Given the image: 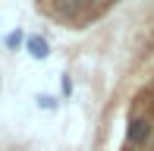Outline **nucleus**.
Masks as SVG:
<instances>
[{"mask_svg":"<svg viewBox=\"0 0 154 151\" xmlns=\"http://www.w3.org/2000/svg\"><path fill=\"white\" fill-rule=\"evenodd\" d=\"M148 151H154V142H151V145H148Z\"/></svg>","mask_w":154,"mask_h":151,"instance_id":"7","label":"nucleus"},{"mask_svg":"<svg viewBox=\"0 0 154 151\" xmlns=\"http://www.w3.org/2000/svg\"><path fill=\"white\" fill-rule=\"evenodd\" d=\"M60 88H63V94L69 98V94H72V76H63V79H60Z\"/></svg>","mask_w":154,"mask_h":151,"instance_id":"5","label":"nucleus"},{"mask_svg":"<svg viewBox=\"0 0 154 151\" xmlns=\"http://www.w3.org/2000/svg\"><path fill=\"white\" fill-rule=\"evenodd\" d=\"M82 3V10H85V6H94V3H101V0H79Z\"/></svg>","mask_w":154,"mask_h":151,"instance_id":"6","label":"nucleus"},{"mask_svg":"<svg viewBox=\"0 0 154 151\" xmlns=\"http://www.w3.org/2000/svg\"><path fill=\"white\" fill-rule=\"evenodd\" d=\"M151 135H154V120L148 113H132L129 123H126V145L145 148V145H151Z\"/></svg>","mask_w":154,"mask_h":151,"instance_id":"1","label":"nucleus"},{"mask_svg":"<svg viewBox=\"0 0 154 151\" xmlns=\"http://www.w3.org/2000/svg\"><path fill=\"white\" fill-rule=\"evenodd\" d=\"M25 51H29L32 60H47L51 57V44H47V38H41V35H29L25 38Z\"/></svg>","mask_w":154,"mask_h":151,"instance_id":"2","label":"nucleus"},{"mask_svg":"<svg viewBox=\"0 0 154 151\" xmlns=\"http://www.w3.org/2000/svg\"><path fill=\"white\" fill-rule=\"evenodd\" d=\"M19 44H25V35L16 29V32H10V35H6V47H10V51H16Z\"/></svg>","mask_w":154,"mask_h":151,"instance_id":"3","label":"nucleus"},{"mask_svg":"<svg viewBox=\"0 0 154 151\" xmlns=\"http://www.w3.org/2000/svg\"><path fill=\"white\" fill-rule=\"evenodd\" d=\"M38 107H44V110H57V98H54V94H38Z\"/></svg>","mask_w":154,"mask_h":151,"instance_id":"4","label":"nucleus"}]
</instances>
